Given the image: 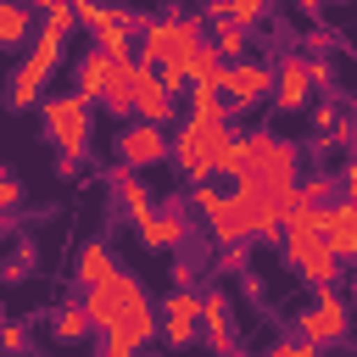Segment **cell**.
I'll return each instance as SVG.
<instances>
[{
    "mask_svg": "<svg viewBox=\"0 0 357 357\" xmlns=\"http://www.w3.org/2000/svg\"><path fill=\"white\" fill-rule=\"evenodd\" d=\"M201 39H206V33H201V17H151V22L139 28L134 56L151 61L173 95H184V89H190V50H195Z\"/></svg>",
    "mask_w": 357,
    "mask_h": 357,
    "instance_id": "cell-1",
    "label": "cell"
},
{
    "mask_svg": "<svg viewBox=\"0 0 357 357\" xmlns=\"http://www.w3.org/2000/svg\"><path fill=\"white\" fill-rule=\"evenodd\" d=\"M229 139H234V123H229V117H201V112H190V117L178 123V134H173V173H178L184 184L218 178Z\"/></svg>",
    "mask_w": 357,
    "mask_h": 357,
    "instance_id": "cell-2",
    "label": "cell"
},
{
    "mask_svg": "<svg viewBox=\"0 0 357 357\" xmlns=\"http://www.w3.org/2000/svg\"><path fill=\"white\" fill-rule=\"evenodd\" d=\"M61 45H67V33H56V28H45L39 22V33L28 39V56H22V67L11 73V84H6V106L11 112H28V106H39V89H45V78L61 67Z\"/></svg>",
    "mask_w": 357,
    "mask_h": 357,
    "instance_id": "cell-3",
    "label": "cell"
},
{
    "mask_svg": "<svg viewBox=\"0 0 357 357\" xmlns=\"http://www.w3.org/2000/svg\"><path fill=\"white\" fill-rule=\"evenodd\" d=\"M89 106L95 100H84L78 89L39 100V123H45V139L56 145V156H78V162L89 156Z\"/></svg>",
    "mask_w": 357,
    "mask_h": 357,
    "instance_id": "cell-4",
    "label": "cell"
},
{
    "mask_svg": "<svg viewBox=\"0 0 357 357\" xmlns=\"http://www.w3.org/2000/svg\"><path fill=\"white\" fill-rule=\"evenodd\" d=\"M296 335L312 346H340L351 335V301L335 284H312V307L296 312Z\"/></svg>",
    "mask_w": 357,
    "mask_h": 357,
    "instance_id": "cell-5",
    "label": "cell"
},
{
    "mask_svg": "<svg viewBox=\"0 0 357 357\" xmlns=\"http://www.w3.org/2000/svg\"><path fill=\"white\" fill-rule=\"evenodd\" d=\"M84 307H89V318H95V329H106V324H123L128 312H139V307H151V296H145V284L134 279V273H112V279H100V284H89L84 290Z\"/></svg>",
    "mask_w": 357,
    "mask_h": 357,
    "instance_id": "cell-6",
    "label": "cell"
},
{
    "mask_svg": "<svg viewBox=\"0 0 357 357\" xmlns=\"http://www.w3.org/2000/svg\"><path fill=\"white\" fill-rule=\"evenodd\" d=\"M117 162L128 167H156V162H173V134L162 123H145V117H128L123 134H117Z\"/></svg>",
    "mask_w": 357,
    "mask_h": 357,
    "instance_id": "cell-7",
    "label": "cell"
},
{
    "mask_svg": "<svg viewBox=\"0 0 357 357\" xmlns=\"http://www.w3.org/2000/svg\"><path fill=\"white\" fill-rule=\"evenodd\" d=\"M134 234H139L145 251H178V245L190 240V206L173 195V201L151 206L145 218H134Z\"/></svg>",
    "mask_w": 357,
    "mask_h": 357,
    "instance_id": "cell-8",
    "label": "cell"
},
{
    "mask_svg": "<svg viewBox=\"0 0 357 357\" xmlns=\"http://www.w3.org/2000/svg\"><path fill=\"white\" fill-rule=\"evenodd\" d=\"M156 324H162V340L167 346H190L201 335V296L190 284H173L162 301H156Z\"/></svg>",
    "mask_w": 357,
    "mask_h": 357,
    "instance_id": "cell-9",
    "label": "cell"
},
{
    "mask_svg": "<svg viewBox=\"0 0 357 357\" xmlns=\"http://www.w3.org/2000/svg\"><path fill=\"white\" fill-rule=\"evenodd\" d=\"M223 95H229V112H251V106H268L273 95V67L268 61H229L223 73Z\"/></svg>",
    "mask_w": 357,
    "mask_h": 357,
    "instance_id": "cell-10",
    "label": "cell"
},
{
    "mask_svg": "<svg viewBox=\"0 0 357 357\" xmlns=\"http://www.w3.org/2000/svg\"><path fill=\"white\" fill-rule=\"evenodd\" d=\"M273 112H307L312 106V73H307V56H279L273 61V95H268Z\"/></svg>",
    "mask_w": 357,
    "mask_h": 357,
    "instance_id": "cell-11",
    "label": "cell"
},
{
    "mask_svg": "<svg viewBox=\"0 0 357 357\" xmlns=\"http://www.w3.org/2000/svg\"><path fill=\"white\" fill-rule=\"evenodd\" d=\"M134 117L162 123V128L178 117V95L162 84V73H156L151 61H139V67H134Z\"/></svg>",
    "mask_w": 357,
    "mask_h": 357,
    "instance_id": "cell-12",
    "label": "cell"
},
{
    "mask_svg": "<svg viewBox=\"0 0 357 357\" xmlns=\"http://www.w3.org/2000/svg\"><path fill=\"white\" fill-rule=\"evenodd\" d=\"M201 340L212 351H234V301L223 290H201Z\"/></svg>",
    "mask_w": 357,
    "mask_h": 357,
    "instance_id": "cell-13",
    "label": "cell"
},
{
    "mask_svg": "<svg viewBox=\"0 0 357 357\" xmlns=\"http://www.w3.org/2000/svg\"><path fill=\"white\" fill-rule=\"evenodd\" d=\"M73 89H78L84 100H106V89H112V56H106L100 45H89V50L78 56V67H73Z\"/></svg>",
    "mask_w": 357,
    "mask_h": 357,
    "instance_id": "cell-14",
    "label": "cell"
},
{
    "mask_svg": "<svg viewBox=\"0 0 357 357\" xmlns=\"http://www.w3.org/2000/svg\"><path fill=\"white\" fill-rule=\"evenodd\" d=\"M112 184H117V201H123V212H128V218H145V212L156 206V195H151V184L139 178V167H128V162H123V167L112 173Z\"/></svg>",
    "mask_w": 357,
    "mask_h": 357,
    "instance_id": "cell-15",
    "label": "cell"
},
{
    "mask_svg": "<svg viewBox=\"0 0 357 357\" xmlns=\"http://www.w3.org/2000/svg\"><path fill=\"white\" fill-rule=\"evenodd\" d=\"M33 6H22V0H0V50H17V45H28L33 39Z\"/></svg>",
    "mask_w": 357,
    "mask_h": 357,
    "instance_id": "cell-16",
    "label": "cell"
},
{
    "mask_svg": "<svg viewBox=\"0 0 357 357\" xmlns=\"http://www.w3.org/2000/svg\"><path fill=\"white\" fill-rule=\"evenodd\" d=\"M89 329H95V318H89V307H84V301H61V307H56V318H50V335H56L61 346L89 340Z\"/></svg>",
    "mask_w": 357,
    "mask_h": 357,
    "instance_id": "cell-17",
    "label": "cell"
},
{
    "mask_svg": "<svg viewBox=\"0 0 357 357\" xmlns=\"http://www.w3.org/2000/svg\"><path fill=\"white\" fill-rule=\"evenodd\" d=\"M223 73H229V56L212 45V33L190 50V84H223Z\"/></svg>",
    "mask_w": 357,
    "mask_h": 357,
    "instance_id": "cell-18",
    "label": "cell"
},
{
    "mask_svg": "<svg viewBox=\"0 0 357 357\" xmlns=\"http://www.w3.org/2000/svg\"><path fill=\"white\" fill-rule=\"evenodd\" d=\"M73 273H78V284L89 290V284H100V279H112L117 273V257L100 245V240H89L84 251H78V262H73Z\"/></svg>",
    "mask_w": 357,
    "mask_h": 357,
    "instance_id": "cell-19",
    "label": "cell"
},
{
    "mask_svg": "<svg viewBox=\"0 0 357 357\" xmlns=\"http://www.w3.org/2000/svg\"><path fill=\"white\" fill-rule=\"evenodd\" d=\"M245 39H251V28H240L234 17H223V22H212V45L229 56V61H240V50H245Z\"/></svg>",
    "mask_w": 357,
    "mask_h": 357,
    "instance_id": "cell-20",
    "label": "cell"
},
{
    "mask_svg": "<svg viewBox=\"0 0 357 357\" xmlns=\"http://www.w3.org/2000/svg\"><path fill=\"white\" fill-rule=\"evenodd\" d=\"M335 184H340V178H329V173H312V178L301 173L296 201H301V206H329V201H335Z\"/></svg>",
    "mask_w": 357,
    "mask_h": 357,
    "instance_id": "cell-21",
    "label": "cell"
},
{
    "mask_svg": "<svg viewBox=\"0 0 357 357\" xmlns=\"http://www.w3.org/2000/svg\"><path fill=\"white\" fill-rule=\"evenodd\" d=\"M218 268H223V273H251V245H245V240L218 245Z\"/></svg>",
    "mask_w": 357,
    "mask_h": 357,
    "instance_id": "cell-22",
    "label": "cell"
},
{
    "mask_svg": "<svg viewBox=\"0 0 357 357\" xmlns=\"http://www.w3.org/2000/svg\"><path fill=\"white\" fill-rule=\"evenodd\" d=\"M100 351H106V357H128V351H139V346H134V335H128L123 324H106V329H100Z\"/></svg>",
    "mask_w": 357,
    "mask_h": 357,
    "instance_id": "cell-23",
    "label": "cell"
},
{
    "mask_svg": "<svg viewBox=\"0 0 357 357\" xmlns=\"http://www.w3.org/2000/svg\"><path fill=\"white\" fill-rule=\"evenodd\" d=\"M229 17L240 28H262L268 22V0H229Z\"/></svg>",
    "mask_w": 357,
    "mask_h": 357,
    "instance_id": "cell-24",
    "label": "cell"
},
{
    "mask_svg": "<svg viewBox=\"0 0 357 357\" xmlns=\"http://www.w3.org/2000/svg\"><path fill=\"white\" fill-rule=\"evenodd\" d=\"M17 206H22V184H17V173H11V167H0V212L11 218Z\"/></svg>",
    "mask_w": 357,
    "mask_h": 357,
    "instance_id": "cell-25",
    "label": "cell"
},
{
    "mask_svg": "<svg viewBox=\"0 0 357 357\" xmlns=\"http://www.w3.org/2000/svg\"><path fill=\"white\" fill-rule=\"evenodd\" d=\"M307 73H312V89H335V67L324 61V50H307Z\"/></svg>",
    "mask_w": 357,
    "mask_h": 357,
    "instance_id": "cell-26",
    "label": "cell"
},
{
    "mask_svg": "<svg viewBox=\"0 0 357 357\" xmlns=\"http://www.w3.org/2000/svg\"><path fill=\"white\" fill-rule=\"evenodd\" d=\"M0 346H6V351H22V346H28L22 324H6V318H0Z\"/></svg>",
    "mask_w": 357,
    "mask_h": 357,
    "instance_id": "cell-27",
    "label": "cell"
},
{
    "mask_svg": "<svg viewBox=\"0 0 357 357\" xmlns=\"http://www.w3.org/2000/svg\"><path fill=\"white\" fill-rule=\"evenodd\" d=\"M335 123H340V112H335L329 100H324V106H312V128H318V134H329Z\"/></svg>",
    "mask_w": 357,
    "mask_h": 357,
    "instance_id": "cell-28",
    "label": "cell"
},
{
    "mask_svg": "<svg viewBox=\"0 0 357 357\" xmlns=\"http://www.w3.org/2000/svg\"><path fill=\"white\" fill-rule=\"evenodd\" d=\"M324 139H329V145H351V139H357V123H351V117H340V123H335Z\"/></svg>",
    "mask_w": 357,
    "mask_h": 357,
    "instance_id": "cell-29",
    "label": "cell"
},
{
    "mask_svg": "<svg viewBox=\"0 0 357 357\" xmlns=\"http://www.w3.org/2000/svg\"><path fill=\"white\" fill-rule=\"evenodd\" d=\"M307 50H335V33H329V28H312V33H307Z\"/></svg>",
    "mask_w": 357,
    "mask_h": 357,
    "instance_id": "cell-30",
    "label": "cell"
},
{
    "mask_svg": "<svg viewBox=\"0 0 357 357\" xmlns=\"http://www.w3.org/2000/svg\"><path fill=\"white\" fill-rule=\"evenodd\" d=\"M201 17H206V22H223V17H229V0H206Z\"/></svg>",
    "mask_w": 357,
    "mask_h": 357,
    "instance_id": "cell-31",
    "label": "cell"
},
{
    "mask_svg": "<svg viewBox=\"0 0 357 357\" xmlns=\"http://www.w3.org/2000/svg\"><path fill=\"white\" fill-rule=\"evenodd\" d=\"M296 11H301V17H312V22H318V17H324V0H296Z\"/></svg>",
    "mask_w": 357,
    "mask_h": 357,
    "instance_id": "cell-32",
    "label": "cell"
},
{
    "mask_svg": "<svg viewBox=\"0 0 357 357\" xmlns=\"http://www.w3.org/2000/svg\"><path fill=\"white\" fill-rule=\"evenodd\" d=\"M22 6H33V11H39V17H45V11H50V6H56V0H22Z\"/></svg>",
    "mask_w": 357,
    "mask_h": 357,
    "instance_id": "cell-33",
    "label": "cell"
},
{
    "mask_svg": "<svg viewBox=\"0 0 357 357\" xmlns=\"http://www.w3.org/2000/svg\"><path fill=\"white\" fill-rule=\"evenodd\" d=\"M346 301H351V312H357V279H351V290H346Z\"/></svg>",
    "mask_w": 357,
    "mask_h": 357,
    "instance_id": "cell-34",
    "label": "cell"
},
{
    "mask_svg": "<svg viewBox=\"0 0 357 357\" xmlns=\"http://www.w3.org/2000/svg\"><path fill=\"white\" fill-rule=\"evenodd\" d=\"M6 234H11V218H6V212H0V240H6Z\"/></svg>",
    "mask_w": 357,
    "mask_h": 357,
    "instance_id": "cell-35",
    "label": "cell"
},
{
    "mask_svg": "<svg viewBox=\"0 0 357 357\" xmlns=\"http://www.w3.org/2000/svg\"><path fill=\"white\" fill-rule=\"evenodd\" d=\"M324 6H346V0H324Z\"/></svg>",
    "mask_w": 357,
    "mask_h": 357,
    "instance_id": "cell-36",
    "label": "cell"
}]
</instances>
